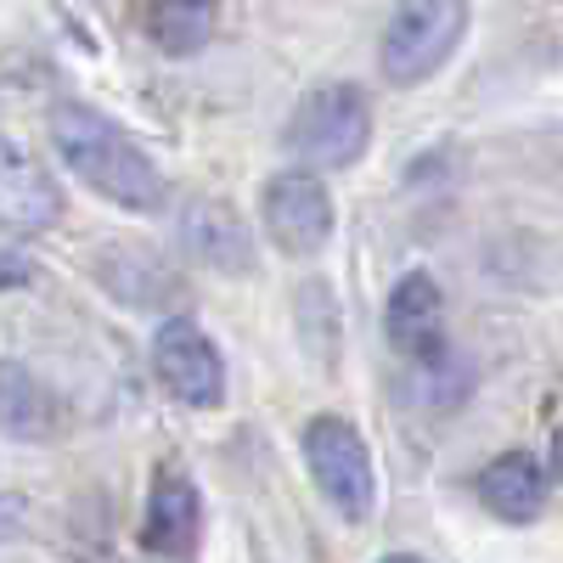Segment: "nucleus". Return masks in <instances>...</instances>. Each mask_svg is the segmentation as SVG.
Segmentation results:
<instances>
[{
  "label": "nucleus",
  "instance_id": "nucleus-1",
  "mask_svg": "<svg viewBox=\"0 0 563 563\" xmlns=\"http://www.w3.org/2000/svg\"><path fill=\"white\" fill-rule=\"evenodd\" d=\"M45 130H52V147L68 164L74 180H85L97 198H108L113 209L130 214H153L164 203V169L135 147V135H124L113 119H102L97 108L85 102H52L45 113Z\"/></svg>",
  "mask_w": 563,
  "mask_h": 563
},
{
  "label": "nucleus",
  "instance_id": "nucleus-2",
  "mask_svg": "<svg viewBox=\"0 0 563 563\" xmlns=\"http://www.w3.org/2000/svg\"><path fill=\"white\" fill-rule=\"evenodd\" d=\"M288 153L310 169H350L366 141H372V102L361 85H316L310 97L294 108L288 130Z\"/></svg>",
  "mask_w": 563,
  "mask_h": 563
},
{
  "label": "nucleus",
  "instance_id": "nucleus-3",
  "mask_svg": "<svg viewBox=\"0 0 563 563\" xmlns=\"http://www.w3.org/2000/svg\"><path fill=\"white\" fill-rule=\"evenodd\" d=\"M462 34H467V0H395V12L384 23V45H378L384 79L400 90L422 85L429 74L445 68Z\"/></svg>",
  "mask_w": 563,
  "mask_h": 563
},
{
  "label": "nucleus",
  "instance_id": "nucleus-4",
  "mask_svg": "<svg viewBox=\"0 0 563 563\" xmlns=\"http://www.w3.org/2000/svg\"><path fill=\"white\" fill-rule=\"evenodd\" d=\"M305 462H310L316 490L333 501L339 519H350V525L372 519V507H378V474H372V451H366L355 422H344V417H310Z\"/></svg>",
  "mask_w": 563,
  "mask_h": 563
},
{
  "label": "nucleus",
  "instance_id": "nucleus-5",
  "mask_svg": "<svg viewBox=\"0 0 563 563\" xmlns=\"http://www.w3.org/2000/svg\"><path fill=\"white\" fill-rule=\"evenodd\" d=\"M153 366H158V384L180 406L214 411L225 400V355H220V344L203 333L192 316L158 321V333H153Z\"/></svg>",
  "mask_w": 563,
  "mask_h": 563
},
{
  "label": "nucleus",
  "instance_id": "nucleus-6",
  "mask_svg": "<svg viewBox=\"0 0 563 563\" xmlns=\"http://www.w3.org/2000/svg\"><path fill=\"white\" fill-rule=\"evenodd\" d=\"M265 231L282 254H321L333 238V192L321 186L316 169H282L265 180Z\"/></svg>",
  "mask_w": 563,
  "mask_h": 563
},
{
  "label": "nucleus",
  "instance_id": "nucleus-7",
  "mask_svg": "<svg viewBox=\"0 0 563 563\" xmlns=\"http://www.w3.org/2000/svg\"><path fill=\"white\" fill-rule=\"evenodd\" d=\"M57 214H63L57 180L40 169L34 153H23L18 141L0 130V231H12V238H34V231L57 225Z\"/></svg>",
  "mask_w": 563,
  "mask_h": 563
},
{
  "label": "nucleus",
  "instance_id": "nucleus-8",
  "mask_svg": "<svg viewBox=\"0 0 563 563\" xmlns=\"http://www.w3.org/2000/svg\"><path fill=\"white\" fill-rule=\"evenodd\" d=\"M384 327H389V344L406 355V361H440L445 355V294L429 271H406L395 282V294L384 305Z\"/></svg>",
  "mask_w": 563,
  "mask_h": 563
},
{
  "label": "nucleus",
  "instance_id": "nucleus-9",
  "mask_svg": "<svg viewBox=\"0 0 563 563\" xmlns=\"http://www.w3.org/2000/svg\"><path fill=\"white\" fill-rule=\"evenodd\" d=\"M479 501L501 525H530L547 507V467L530 451H501L496 462L479 467Z\"/></svg>",
  "mask_w": 563,
  "mask_h": 563
},
{
  "label": "nucleus",
  "instance_id": "nucleus-10",
  "mask_svg": "<svg viewBox=\"0 0 563 563\" xmlns=\"http://www.w3.org/2000/svg\"><path fill=\"white\" fill-rule=\"evenodd\" d=\"M198 530H203L198 485L180 479V474H158L153 490H147V547L164 552V558H186L198 547Z\"/></svg>",
  "mask_w": 563,
  "mask_h": 563
},
{
  "label": "nucleus",
  "instance_id": "nucleus-11",
  "mask_svg": "<svg viewBox=\"0 0 563 563\" xmlns=\"http://www.w3.org/2000/svg\"><path fill=\"white\" fill-rule=\"evenodd\" d=\"M214 18H220L214 0H147V18H141V23H147V40L158 45V52L192 57V52L209 45Z\"/></svg>",
  "mask_w": 563,
  "mask_h": 563
},
{
  "label": "nucleus",
  "instance_id": "nucleus-12",
  "mask_svg": "<svg viewBox=\"0 0 563 563\" xmlns=\"http://www.w3.org/2000/svg\"><path fill=\"white\" fill-rule=\"evenodd\" d=\"M45 429H52V400L34 384V372L18 361H0V434L40 440Z\"/></svg>",
  "mask_w": 563,
  "mask_h": 563
},
{
  "label": "nucleus",
  "instance_id": "nucleus-13",
  "mask_svg": "<svg viewBox=\"0 0 563 563\" xmlns=\"http://www.w3.org/2000/svg\"><path fill=\"white\" fill-rule=\"evenodd\" d=\"M186 243H192V249H198L209 265H225V271L249 265L243 225L231 220L220 203H192V209H186Z\"/></svg>",
  "mask_w": 563,
  "mask_h": 563
},
{
  "label": "nucleus",
  "instance_id": "nucleus-14",
  "mask_svg": "<svg viewBox=\"0 0 563 563\" xmlns=\"http://www.w3.org/2000/svg\"><path fill=\"white\" fill-rule=\"evenodd\" d=\"M34 282V265L18 260V254H0V294H12V288H29Z\"/></svg>",
  "mask_w": 563,
  "mask_h": 563
},
{
  "label": "nucleus",
  "instance_id": "nucleus-15",
  "mask_svg": "<svg viewBox=\"0 0 563 563\" xmlns=\"http://www.w3.org/2000/svg\"><path fill=\"white\" fill-rule=\"evenodd\" d=\"M552 474L563 479V429H558V440H552Z\"/></svg>",
  "mask_w": 563,
  "mask_h": 563
},
{
  "label": "nucleus",
  "instance_id": "nucleus-16",
  "mask_svg": "<svg viewBox=\"0 0 563 563\" xmlns=\"http://www.w3.org/2000/svg\"><path fill=\"white\" fill-rule=\"evenodd\" d=\"M378 563H429V558H417V552H389V558H378Z\"/></svg>",
  "mask_w": 563,
  "mask_h": 563
}]
</instances>
